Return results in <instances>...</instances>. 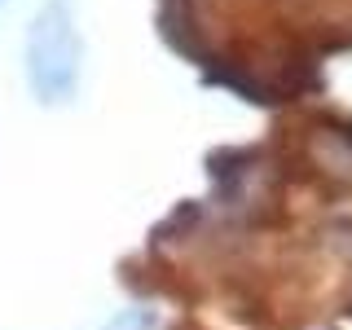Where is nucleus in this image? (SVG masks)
<instances>
[{"label":"nucleus","instance_id":"f257e3e1","mask_svg":"<svg viewBox=\"0 0 352 330\" xmlns=\"http://www.w3.org/2000/svg\"><path fill=\"white\" fill-rule=\"evenodd\" d=\"M27 80L40 102H66L80 80V36L66 0H49L27 31Z\"/></svg>","mask_w":352,"mask_h":330}]
</instances>
